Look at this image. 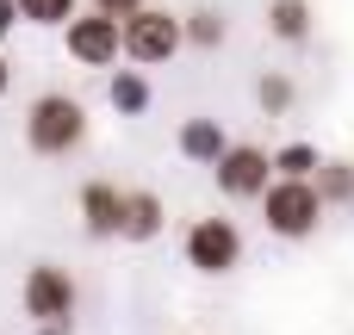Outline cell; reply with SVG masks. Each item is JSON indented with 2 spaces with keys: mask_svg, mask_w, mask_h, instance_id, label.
<instances>
[{
  "mask_svg": "<svg viewBox=\"0 0 354 335\" xmlns=\"http://www.w3.org/2000/svg\"><path fill=\"white\" fill-rule=\"evenodd\" d=\"M224 143H230V137H224V124H218V118H187V124H180V137H174V149H180L187 162H199V168H212V162L224 155Z\"/></svg>",
  "mask_w": 354,
  "mask_h": 335,
  "instance_id": "cell-11",
  "label": "cell"
},
{
  "mask_svg": "<svg viewBox=\"0 0 354 335\" xmlns=\"http://www.w3.org/2000/svg\"><path fill=\"white\" fill-rule=\"evenodd\" d=\"M87 6H93V12H112V19H124V12H137L143 0H87Z\"/></svg>",
  "mask_w": 354,
  "mask_h": 335,
  "instance_id": "cell-18",
  "label": "cell"
},
{
  "mask_svg": "<svg viewBox=\"0 0 354 335\" xmlns=\"http://www.w3.org/2000/svg\"><path fill=\"white\" fill-rule=\"evenodd\" d=\"M224 37H230V19L218 6H199V12L180 19V44H193V50H218Z\"/></svg>",
  "mask_w": 354,
  "mask_h": 335,
  "instance_id": "cell-13",
  "label": "cell"
},
{
  "mask_svg": "<svg viewBox=\"0 0 354 335\" xmlns=\"http://www.w3.org/2000/svg\"><path fill=\"white\" fill-rule=\"evenodd\" d=\"M292 99H299V87H292V75H286V68H268V75L255 81V106H261L268 118H286V112H292Z\"/></svg>",
  "mask_w": 354,
  "mask_h": 335,
  "instance_id": "cell-15",
  "label": "cell"
},
{
  "mask_svg": "<svg viewBox=\"0 0 354 335\" xmlns=\"http://www.w3.org/2000/svg\"><path fill=\"white\" fill-rule=\"evenodd\" d=\"M19 305H25V317H31V323H75L81 286H75V274H68V267L37 261V267L25 274V286H19Z\"/></svg>",
  "mask_w": 354,
  "mask_h": 335,
  "instance_id": "cell-5",
  "label": "cell"
},
{
  "mask_svg": "<svg viewBox=\"0 0 354 335\" xmlns=\"http://www.w3.org/2000/svg\"><path fill=\"white\" fill-rule=\"evenodd\" d=\"M187 44H180V12H168V6H137V12H124L118 19V56H131V62H143V68H162V62H174Z\"/></svg>",
  "mask_w": 354,
  "mask_h": 335,
  "instance_id": "cell-3",
  "label": "cell"
},
{
  "mask_svg": "<svg viewBox=\"0 0 354 335\" xmlns=\"http://www.w3.org/2000/svg\"><path fill=\"white\" fill-rule=\"evenodd\" d=\"M6 87H12V62L0 56V99H6Z\"/></svg>",
  "mask_w": 354,
  "mask_h": 335,
  "instance_id": "cell-20",
  "label": "cell"
},
{
  "mask_svg": "<svg viewBox=\"0 0 354 335\" xmlns=\"http://www.w3.org/2000/svg\"><path fill=\"white\" fill-rule=\"evenodd\" d=\"M56 31H62V50H68L81 68H112V62H118V19H112V12H93V6L81 12V6H75Z\"/></svg>",
  "mask_w": 354,
  "mask_h": 335,
  "instance_id": "cell-6",
  "label": "cell"
},
{
  "mask_svg": "<svg viewBox=\"0 0 354 335\" xmlns=\"http://www.w3.org/2000/svg\"><path fill=\"white\" fill-rule=\"evenodd\" d=\"M75 323H37V335H68Z\"/></svg>",
  "mask_w": 354,
  "mask_h": 335,
  "instance_id": "cell-21",
  "label": "cell"
},
{
  "mask_svg": "<svg viewBox=\"0 0 354 335\" xmlns=\"http://www.w3.org/2000/svg\"><path fill=\"white\" fill-rule=\"evenodd\" d=\"M12 6H19V19H25V25H44V31H56V25H62V19H68L81 0H12Z\"/></svg>",
  "mask_w": 354,
  "mask_h": 335,
  "instance_id": "cell-17",
  "label": "cell"
},
{
  "mask_svg": "<svg viewBox=\"0 0 354 335\" xmlns=\"http://www.w3.org/2000/svg\"><path fill=\"white\" fill-rule=\"evenodd\" d=\"M268 162H274V174H286V180H311L324 155H317V143H280Z\"/></svg>",
  "mask_w": 354,
  "mask_h": 335,
  "instance_id": "cell-16",
  "label": "cell"
},
{
  "mask_svg": "<svg viewBox=\"0 0 354 335\" xmlns=\"http://www.w3.org/2000/svg\"><path fill=\"white\" fill-rule=\"evenodd\" d=\"M180 255H187L193 274H212V280L236 274L243 267V230H236V218H193L187 236H180Z\"/></svg>",
  "mask_w": 354,
  "mask_h": 335,
  "instance_id": "cell-4",
  "label": "cell"
},
{
  "mask_svg": "<svg viewBox=\"0 0 354 335\" xmlns=\"http://www.w3.org/2000/svg\"><path fill=\"white\" fill-rule=\"evenodd\" d=\"M311 186L324 205H354V162H317Z\"/></svg>",
  "mask_w": 354,
  "mask_h": 335,
  "instance_id": "cell-14",
  "label": "cell"
},
{
  "mask_svg": "<svg viewBox=\"0 0 354 335\" xmlns=\"http://www.w3.org/2000/svg\"><path fill=\"white\" fill-rule=\"evenodd\" d=\"M255 205H261V224H268V236H280V242H305V236H317V224H324V199H317V186L311 180H286V174H274L261 193H255Z\"/></svg>",
  "mask_w": 354,
  "mask_h": 335,
  "instance_id": "cell-2",
  "label": "cell"
},
{
  "mask_svg": "<svg viewBox=\"0 0 354 335\" xmlns=\"http://www.w3.org/2000/svg\"><path fill=\"white\" fill-rule=\"evenodd\" d=\"M212 180L224 199H255L268 180H274V162L261 143H224V155L212 162Z\"/></svg>",
  "mask_w": 354,
  "mask_h": 335,
  "instance_id": "cell-7",
  "label": "cell"
},
{
  "mask_svg": "<svg viewBox=\"0 0 354 335\" xmlns=\"http://www.w3.org/2000/svg\"><path fill=\"white\" fill-rule=\"evenodd\" d=\"M87 143V106L75 93H37L25 106V149L44 162H62Z\"/></svg>",
  "mask_w": 354,
  "mask_h": 335,
  "instance_id": "cell-1",
  "label": "cell"
},
{
  "mask_svg": "<svg viewBox=\"0 0 354 335\" xmlns=\"http://www.w3.org/2000/svg\"><path fill=\"white\" fill-rule=\"evenodd\" d=\"M12 25H19V6H12V0H0V44L12 37Z\"/></svg>",
  "mask_w": 354,
  "mask_h": 335,
  "instance_id": "cell-19",
  "label": "cell"
},
{
  "mask_svg": "<svg viewBox=\"0 0 354 335\" xmlns=\"http://www.w3.org/2000/svg\"><path fill=\"white\" fill-rule=\"evenodd\" d=\"M168 230V205L149 186H124V211H118V242H156Z\"/></svg>",
  "mask_w": 354,
  "mask_h": 335,
  "instance_id": "cell-8",
  "label": "cell"
},
{
  "mask_svg": "<svg viewBox=\"0 0 354 335\" xmlns=\"http://www.w3.org/2000/svg\"><path fill=\"white\" fill-rule=\"evenodd\" d=\"M118 211H124V186H112V180H87L81 186V230L93 242L118 236Z\"/></svg>",
  "mask_w": 354,
  "mask_h": 335,
  "instance_id": "cell-9",
  "label": "cell"
},
{
  "mask_svg": "<svg viewBox=\"0 0 354 335\" xmlns=\"http://www.w3.org/2000/svg\"><path fill=\"white\" fill-rule=\"evenodd\" d=\"M106 99H112L118 118H143V112H149V81H143L137 68H118V75L106 81Z\"/></svg>",
  "mask_w": 354,
  "mask_h": 335,
  "instance_id": "cell-12",
  "label": "cell"
},
{
  "mask_svg": "<svg viewBox=\"0 0 354 335\" xmlns=\"http://www.w3.org/2000/svg\"><path fill=\"white\" fill-rule=\"evenodd\" d=\"M268 37L274 44H311L317 37V12H311V0H268Z\"/></svg>",
  "mask_w": 354,
  "mask_h": 335,
  "instance_id": "cell-10",
  "label": "cell"
}]
</instances>
